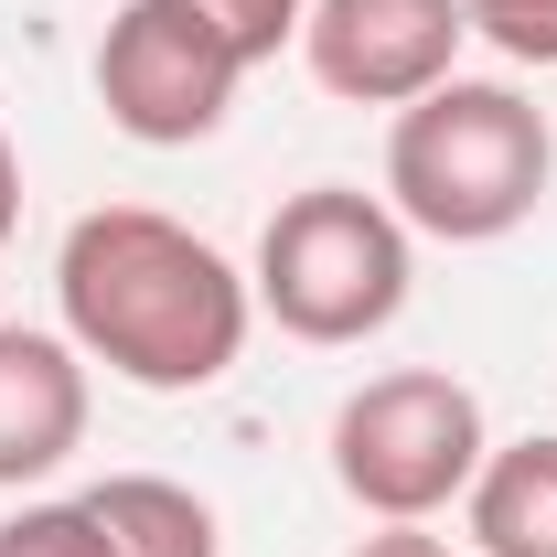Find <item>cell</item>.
<instances>
[{
  "label": "cell",
  "instance_id": "6da1fadb",
  "mask_svg": "<svg viewBox=\"0 0 557 557\" xmlns=\"http://www.w3.org/2000/svg\"><path fill=\"white\" fill-rule=\"evenodd\" d=\"M54 300H65V344L150 397L214 386L258 322V289L225 269V247H205L194 225H172L150 205L75 214L65 258H54Z\"/></svg>",
  "mask_w": 557,
  "mask_h": 557
},
{
  "label": "cell",
  "instance_id": "7a4b0ae2",
  "mask_svg": "<svg viewBox=\"0 0 557 557\" xmlns=\"http://www.w3.org/2000/svg\"><path fill=\"white\" fill-rule=\"evenodd\" d=\"M547 172H557L547 108L525 86H493V75L429 86L386 129V194H397V214L418 236H450V247L515 236L525 214L547 205Z\"/></svg>",
  "mask_w": 557,
  "mask_h": 557
},
{
  "label": "cell",
  "instance_id": "3957f363",
  "mask_svg": "<svg viewBox=\"0 0 557 557\" xmlns=\"http://www.w3.org/2000/svg\"><path fill=\"white\" fill-rule=\"evenodd\" d=\"M247 289L289 344H364L408 311V214L354 183H311L269 214Z\"/></svg>",
  "mask_w": 557,
  "mask_h": 557
},
{
  "label": "cell",
  "instance_id": "277c9868",
  "mask_svg": "<svg viewBox=\"0 0 557 557\" xmlns=\"http://www.w3.org/2000/svg\"><path fill=\"white\" fill-rule=\"evenodd\" d=\"M493 429L483 397L440 364H397V375H364L344 408H333V483L375 515V525H429L440 504H461L483 472Z\"/></svg>",
  "mask_w": 557,
  "mask_h": 557
},
{
  "label": "cell",
  "instance_id": "5b68a950",
  "mask_svg": "<svg viewBox=\"0 0 557 557\" xmlns=\"http://www.w3.org/2000/svg\"><path fill=\"white\" fill-rule=\"evenodd\" d=\"M236 44L194 22L183 0H129L119 22H108V44H97V108L139 139V150H194V139L225 129V108H236Z\"/></svg>",
  "mask_w": 557,
  "mask_h": 557
},
{
  "label": "cell",
  "instance_id": "8992f818",
  "mask_svg": "<svg viewBox=\"0 0 557 557\" xmlns=\"http://www.w3.org/2000/svg\"><path fill=\"white\" fill-rule=\"evenodd\" d=\"M461 33H472L461 0H311L300 54L344 108H418L429 86L461 75Z\"/></svg>",
  "mask_w": 557,
  "mask_h": 557
},
{
  "label": "cell",
  "instance_id": "52a82bcc",
  "mask_svg": "<svg viewBox=\"0 0 557 557\" xmlns=\"http://www.w3.org/2000/svg\"><path fill=\"white\" fill-rule=\"evenodd\" d=\"M86 450V354L65 333L0 322V493L44 483Z\"/></svg>",
  "mask_w": 557,
  "mask_h": 557
},
{
  "label": "cell",
  "instance_id": "ba28073f",
  "mask_svg": "<svg viewBox=\"0 0 557 557\" xmlns=\"http://www.w3.org/2000/svg\"><path fill=\"white\" fill-rule=\"evenodd\" d=\"M461 504H472V547L483 557H557V429L483 450Z\"/></svg>",
  "mask_w": 557,
  "mask_h": 557
},
{
  "label": "cell",
  "instance_id": "9c48e42d",
  "mask_svg": "<svg viewBox=\"0 0 557 557\" xmlns=\"http://www.w3.org/2000/svg\"><path fill=\"white\" fill-rule=\"evenodd\" d=\"M86 515L108 525L119 557H225L214 504L194 483H161V472H108V483L86 493Z\"/></svg>",
  "mask_w": 557,
  "mask_h": 557
},
{
  "label": "cell",
  "instance_id": "30bf717a",
  "mask_svg": "<svg viewBox=\"0 0 557 557\" xmlns=\"http://www.w3.org/2000/svg\"><path fill=\"white\" fill-rule=\"evenodd\" d=\"M183 11L236 44V65H269L278 44H300V22H311V0H183Z\"/></svg>",
  "mask_w": 557,
  "mask_h": 557
},
{
  "label": "cell",
  "instance_id": "8fae6325",
  "mask_svg": "<svg viewBox=\"0 0 557 557\" xmlns=\"http://www.w3.org/2000/svg\"><path fill=\"white\" fill-rule=\"evenodd\" d=\"M0 557H119V547H108V525L86 504H22L0 525Z\"/></svg>",
  "mask_w": 557,
  "mask_h": 557
},
{
  "label": "cell",
  "instance_id": "7c38bea8",
  "mask_svg": "<svg viewBox=\"0 0 557 557\" xmlns=\"http://www.w3.org/2000/svg\"><path fill=\"white\" fill-rule=\"evenodd\" d=\"M472 11V33L504 44L515 65H557V0H461Z\"/></svg>",
  "mask_w": 557,
  "mask_h": 557
},
{
  "label": "cell",
  "instance_id": "4fadbf2b",
  "mask_svg": "<svg viewBox=\"0 0 557 557\" xmlns=\"http://www.w3.org/2000/svg\"><path fill=\"white\" fill-rule=\"evenodd\" d=\"M354 557H450V547H440L429 525H386V536H364Z\"/></svg>",
  "mask_w": 557,
  "mask_h": 557
},
{
  "label": "cell",
  "instance_id": "5bb4252c",
  "mask_svg": "<svg viewBox=\"0 0 557 557\" xmlns=\"http://www.w3.org/2000/svg\"><path fill=\"white\" fill-rule=\"evenodd\" d=\"M11 225H22V161H11V139H0V247H11Z\"/></svg>",
  "mask_w": 557,
  "mask_h": 557
}]
</instances>
